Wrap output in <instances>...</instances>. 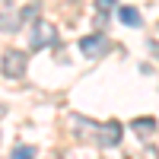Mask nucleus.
Listing matches in <instances>:
<instances>
[{
	"mask_svg": "<svg viewBox=\"0 0 159 159\" xmlns=\"http://www.w3.org/2000/svg\"><path fill=\"white\" fill-rule=\"evenodd\" d=\"M99 143H102L105 150L118 147V143H121V124H118V121H108L105 127H99Z\"/></svg>",
	"mask_w": 159,
	"mask_h": 159,
	"instance_id": "nucleus-4",
	"label": "nucleus"
},
{
	"mask_svg": "<svg viewBox=\"0 0 159 159\" xmlns=\"http://www.w3.org/2000/svg\"><path fill=\"white\" fill-rule=\"evenodd\" d=\"M130 127H134L137 134L147 140V134H153V130H156V118H134V121H130Z\"/></svg>",
	"mask_w": 159,
	"mask_h": 159,
	"instance_id": "nucleus-6",
	"label": "nucleus"
},
{
	"mask_svg": "<svg viewBox=\"0 0 159 159\" xmlns=\"http://www.w3.org/2000/svg\"><path fill=\"white\" fill-rule=\"evenodd\" d=\"M118 19H121L124 25H130V29H140V25H143V16L134 7H118Z\"/></svg>",
	"mask_w": 159,
	"mask_h": 159,
	"instance_id": "nucleus-5",
	"label": "nucleus"
},
{
	"mask_svg": "<svg viewBox=\"0 0 159 159\" xmlns=\"http://www.w3.org/2000/svg\"><path fill=\"white\" fill-rule=\"evenodd\" d=\"M0 73L10 76V80H19L25 73V51H16V48L3 51V57H0Z\"/></svg>",
	"mask_w": 159,
	"mask_h": 159,
	"instance_id": "nucleus-2",
	"label": "nucleus"
},
{
	"mask_svg": "<svg viewBox=\"0 0 159 159\" xmlns=\"http://www.w3.org/2000/svg\"><path fill=\"white\" fill-rule=\"evenodd\" d=\"M19 16H22V19H35V16H38V7H35V3H32V7H22Z\"/></svg>",
	"mask_w": 159,
	"mask_h": 159,
	"instance_id": "nucleus-8",
	"label": "nucleus"
},
{
	"mask_svg": "<svg viewBox=\"0 0 159 159\" xmlns=\"http://www.w3.org/2000/svg\"><path fill=\"white\" fill-rule=\"evenodd\" d=\"M0 25H3V29H16V16H13V13L10 16H0Z\"/></svg>",
	"mask_w": 159,
	"mask_h": 159,
	"instance_id": "nucleus-9",
	"label": "nucleus"
},
{
	"mask_svg": "<svg viewBox=\"0 0 159 159\" xmlns=\"http://www.w3.org/2000/svg\"><path fill=\"white\" fill-rule=\"evenodd\" d=\"M108 48H111V45H108V38H105V35H86V38H80V51H83L89 61H99Z\"/></svg>",
	"mask_w": 159,
	"mask_h": 159,
	"instance_id": "nucleus-3",
	"label": "nucleus"
},
{
	"mask_svg": "<svg viewBox=\"0 0 159 159\" xmlns=\"http://www.w3.org/2000/svg\"><path fill=\"white\" fill-rule=\"evenodd\" d=\"M54 38H57L54 25H51L48 19H35L32 32H29V48H32V51H42V48H48V45H54Z\"/></svg>",
	"mask_w": 159,
	"mask_h": 159,
	"instance_id": "nucleus-1",
	"label": "nucleus"
},
{
	"mask_svg": "<svg viewBox=\"0 0 159 159\" xmlns=\"http://www.w3.org/2000/svg\"><path fill=\"white\" fill-rule=\"evenodd\" d=\"M96 7L102 10V16H105L108 10H115V0H96Z\"/></svg>",
	"mask_w": 159,
	"mask_h": 159,
	"instance_id": "nucleus-10",
	"label": "nucleus"
},
{
	"mask_svg": "<svg viewBox=\"0 0 159 159\" xmlns=\"http://www.w3.org/2000/svg\"><path fill=\"white\" fill-rule=\"evenodd\" d=\"M10 159H35V147H25V143H19V147H13Z\"/></svg>",
	"mask_w": 159,
	"mask_h": 159,
	"instance_id": "nucleus-7",
	"label": "nucleus"
}]
</instances>
